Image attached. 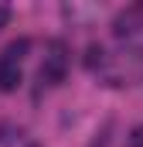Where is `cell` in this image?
I'll list each match as a JSON object with an SVG mask.
<instances>
[{
    "mask_svg": "<svg viewBox=\"0 0 143 147\" xmlns=\"http://www.w3.org/2000/svg\"><path fill=\"white\" fill-rule=\"evenodd\" d=\"M7 24H10V7H7V3H0V31H3Z\"/></svg>",
    "mask_w": 143,
    "mask_h": 147,
    "instance_id": "obj_6",
    "label": "cell"
},
{
    "mask_svg": "<svg viewBox=\"0 0 143 147\" xmlns=\"http://www.w3.org/2000/svg\"><path fill=\"white\" fill-rule=\"evenodd\" d=\"M27 51H31V41H27V38H17V41H10V45L3 48V55H0V58H3V62L21 65V58H24Z\"/></svg>",
    "mask_w": 143,
    "mask_h": 147,
    "instance_id": "obj_3",
    "label": "cell"
},
{
    "mask_svg": "<svg viewBox=\"0 0 143 147\" xmlns=\"http://www.w3.org/2000/svg\"><path fill=\"white\" fill-rule=\"evenodd\" d=\"M31 147H37V144H31Z\"/></svg>",
    "mask_w": 143,
    "mask_h": 147,
    "instance_id": "obj_7",
    "label": "cell"
},
{
    "mask_svg": "<svg viewBox=\"0 0 143 147\" xmlns=\"http://www.w3.org/2000/svg\"><path fill=\"white\" fill-rule=\"evenodd\" d=\"M130 147H143V127H136V130L130 134Z\"/></svg>",
    "mask_w": 143,
    "mask_h": 147,
    "instance_id": "obj_5",
    "label": "cell"
},
{
    "mask_svg": "<svg viewBox=\"0 0 143 147\" xmlns=\"http://www.w3.org/2000/svg\"><path fill=\"white\" fill-rule=\"evenodd\" d=\"M102 62H106V51H102L99 45H89V51H85V65L96 69V65H102Z\"/></svg>",
    "mask_w": 143,
    "mask_h": 147,
    "instance_id": "obj_4",
    "label": "cell"
},
{
    "mask_svg": "<svg viewBox=\"0 0 143 147\" xmlns=\"http://www.w3.org/2000/svg\"><path fill=\"white\" fill-rule=\"evenodd\" d=\"M24 82V75H21V65H14V62H3L0 58V92H17V86Z\"/></svg>",
    "mask_w": 143,
    "mask_h": 147,
    "instance_id": "obj_2",
    "label": "cell"
},
{
    "mask_svg": "<svg viewBox=\"0 0 143 147\" xmlns=\"http://www.w3.org/2000/svg\"><path fill=\"white\" fill-rule=\"evenodd\" d=\"M65 69H68L65 45H61V41H51V45H48V55H44V65H41V82L58 86V82L65 79Z\"/></svg>",
    "mask_w": 143,
    "mask_h": 147,
    "instance_id": "obj_1",
    "label": "cell"
}]
</instances>
